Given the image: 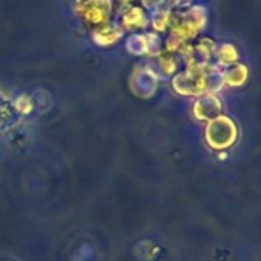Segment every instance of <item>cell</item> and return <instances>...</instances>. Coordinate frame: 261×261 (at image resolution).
Returning <instances> with one entry per match:
<instances>
[{
  "label": "cell",
  "instance_id": "2",
  "mask_svg": "<svg viewBox=\"0 0 261 261\" xmlns=\"http://www.w3.org/2000/svg\"><path fill=\"white\" fill-rule=\"evenodd\" d=\"M146 25H148V17L145 11L140 7L127 5V8L123 11L121 16V27L124 30H139V28H145Z\"/></svg>",
  "mask_w": 261,
  "mask_h": 261
},
{
  "label": "cell",
  "instance_id": "1",
  "mask_svg": "<svg viewBox=\"0 0 261 261\" xmlns=\"http://www.w3.org/2000/svg\"><path fill=\"white\" fill-rule=\"evenodd\" d=\"M77 11L86 19V22L100 25L108 23L112 2L111 0H77Z\"/></svg>",
  "mask_w": 261,
  "mask_h": 261
},
{
  "label": "cell",
  "instance_id": "5",
  "mask_svg": "<svg viewBox=\"0 0 261 261\" xmlns=\"http://www.w3.org/2000/svg\"><path fill=\"white\" fill-rule=\"evenodd\" d=\"M120 2H121L123 5H127L129 2H133V0H120Z\"/></svg>",
  "mask_w": 261,
  "mask_h": 261
},
{
  "label": "cell",
  "instance_id": "3",
  "mask_svg": "<svg viewBox=\"0 0 261 261\" xmlns=\"http://www.w3.org/2000/svg\"><path fill=\"white\" fill-rule=\"evenodd\" d=\"M121 28L112 25V23H105L101 25L98 30L94 31V40L100 45V46H109L114 42H117L121 36Z\"/></svg>",
  "mask_w": 261,
  "mask_h": 261
},
{
  "label": "cell",
  "instance_id": "4",
  "mask_svg": "<svg viewBox=\"0 0 261 261\" xmlns=\"http://www.w3.org/2000/svg\"><path fill=\"white\" fill-rule=\"evenodd\" d=\"M237 56H238V54H237V49H235V46L230 45V43H224V45L221 46V49L218 51V57H220L221 60H226V62L235 60Z\"/></svg>",
  "mask_w": 261,
  "mask_h": 261
}]
</instances>
